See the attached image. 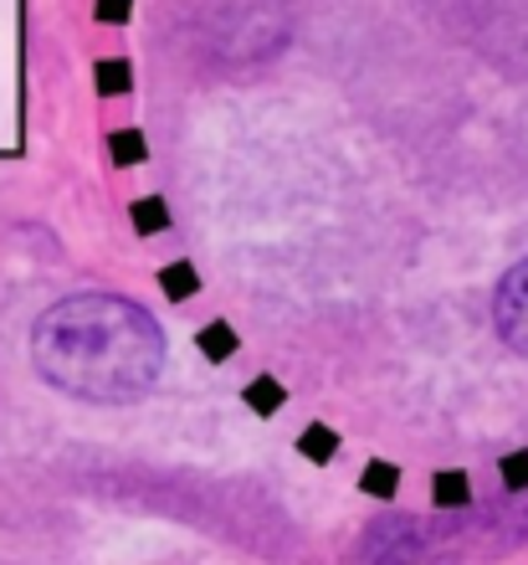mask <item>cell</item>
Instances as JSON below:
<instances>
[{"instance_id": "cell-1", "label": "cell", "mask_w": 528, "mask_h": 565, "mask_svg": "<svg viewBox=\"0 0 528 565\" xmlns=\"http://www.w3.org/2000/svg\"><path fill=\"white\" fill-rule=\"evenodd\" d=\"M31 365L46 386L93 406H129L164 371L160 319L123 294L57 298L31 329Z\"/></svg>"}, {"instance_id": "cell-2", "label": "cell", "mask_w": 528, "mask_h": 565, "mask_svg": "<svg viewBox=\"0 0 528 565\" xmlns=\"http://www.w3.org/2000/svg\"><path fill=\"white\" fill-rule=\"evenodd\" d=\"M467 535L456 520H416L385 514L359 535L349 565H456Z\"/></svg>"}, {"instance_id": "cell-3", "label": "cell", "mask_w": 528, "mask_h": 565, "mask_svg": "<svg viewBox=\"0 0 528 565\" xmlns=\"http://www.w3.org/2000/svg\"><path fill=\"white\" fill-rule=\"evenodd\" d=\"M493 324H498L503 344L528 360V257L503 273L498 298H493Z\"/></svg>"}, {"instance_id": "cell-4", "label": "cell", "mask_w": 528, "mask_h": 565, "mask_svg": "<svg viewBox=\"0 0 528 565\" xmlns=\"http://www.w3.org/2000/svg\"><path fill=\"white\" fill-rule=\"evenodd\" d=\"M431 499H437L441 509H467L472 504L467 473H437V483H431Z\"/></svg>"}, {"instance_id": "cell-5", "label": "cell", "mask_w": 528, "mask_h": 565, "mask_svg": "<svg viewBox=\"0 0 528 565\" xmlns=\"http://www.w3.org/2000/svg\"><path fill=\"white\" fill-rule=\"evenodd\" d=\"M282 402H288V396H282V386L272 381V375H257V381L247 386V406L257 412V417H272V412H282Z\"/></svg>"}, {"instance_id": "cell-6", "label": "cell", "mask_w": 528, "mask_h": 565, "mask_svg": "<svg viewBox=\"0 0 528 565\" xmlns=\"http://www.w3.org/2000/svg\"><path fill=\"white\" fill-rule=\"evenodd\" d=\"M359 489L375 493V499H390V493L400 489V468H390V462L375 458V462L365 468V478H359Z\"/></svg>"}, {"instance_id": "cell-7", "label": "cell", "mask_w": 528, "mask_h": 565, "mask_svg": "<svg viewBox=\"0 0 528 565\" xmlns=\"http://www.w3.org/2000/svg\"><path fill=\"white\" fill-rule=\"evenodd\" d=\"M298 452H303V458H313V462H328V458L338 452L334 427H319V422H313V427L303 431V443H298Z\"/></svg>"}, {"instance_id": "cell-8", "label": "cell", "mask_w": 528, "mask_h": 565, "mask_svg": "<svg viewBox=\"0 0 528 565\" xmlns=\"http://www.w3.org/2000/svg\"><path fill=\"white\" fill-rule=\"evenodd\" d=\"M201 350L211 360H226V355H236V334L226 324H211V329H201Z\"/></svg>"}, {"instance_id": "cell-9", "label": "cell", "mask_w": 528, "mask_h": 565, "mask_svg": "<svg viewBox=\"0 0 528 565\" xmlns=\"http://www.w3.org/2000/svg\"><path fill=\"white\" fill-rule=\"evenodd\" d=\"M195 288H201V278H195L191 263H175V268L164 273V294L170 298H185V294H195Z\"/></svg>"}, {"instance_id": "cell-10", "label": "cell", "mask_w": 528, "mask_h": 565, "mask_svg": "<svg viewBox=\"0 0 528 565\" xmlns=\"http://www.w3.org/2000/svg\"><path fill=\"white\" fill-rule=\"evenodd\" d=\"M503 478H508V489H528V452H508L503 458Z\"/></svg>"}, {"instance_id": "cell-11", "label": "cell", "mask_w": 528, "mask_h": 565, "mask_svg": "<svg viewBox=\"0 0 528 565\" xmlns=\"http://www.w3.org/2000/svg\"><path fill=\"white\" fill-rule=\"evenodd\" d=\"M139 154H144V139H139V135H118L114 139V160L118 164H133Z\"/></svg>"}, {"instance_id": "cell-12", "label": "cell", "mask_w": 528, "mask_h": 565, "mask_svg": "<svg viewBox=\"0 0 528 565\" xmlns=\"http://www.w3.org/2000/svg\"><path fill=\"white\" fill-rule=\"evenodd\" d=\"M133 222L144 226V232H154V226H164V206L160 201H139V206H133Z\"/></svg>"}, {"instance_id": "cell-13", "label": "cell", "mask_w": 528, "mask_h": 565, "mask_svg": "<svg viewBox=\"0 0 528 565\" xmlns=\"http://www.w3.org/2000/svg\"><path fill=\"white\" fill-rule=\"evenodd\" d=\"M104 88H129V73H123V62H104Z\"/></svg>"}, {"instance_id": "cell-14", "label": "cell", "mask_w": 528, "mask_h": 565, "mask_svg": "<svg viewBox=\"0 0 528 565\" xmlns=\"http://www.w3.org/2000/svg\"><path fill=\"white\" fill-rule=\"evenodd\" d=\"M98 15H129V0H98Z\"/></svg>"}]
</instances>
